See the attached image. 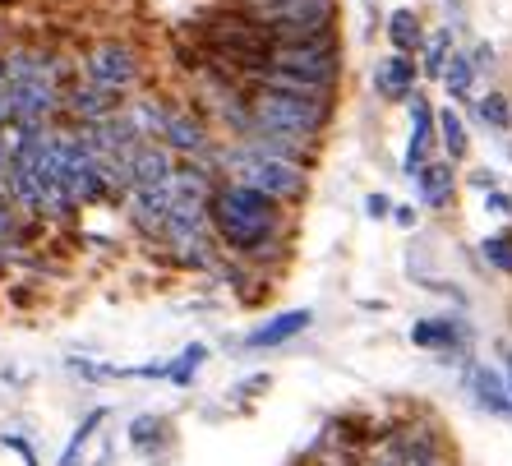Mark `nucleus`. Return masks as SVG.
<instances>
[{
  "instance_id": "f257e3e1",
  "label": "nucleus",
  "mask_w": 512,
  "mask_h": 466,
  "mask_svg": "<svg viewBox=\"0 0 512 466\" xmlns=\"http://www.w3.org/2000/svg\"><path fill=\"white\" fill-rule=\"evenodd\" d=\"M208 227L236 259L259 263L282 245V204L245 190L236 180H217L208 190Z\"/></svg>"
},
{
  "instance_id": "f03ea898",
  "label": "nucleus",
  "mask_w": 512,
  "mask_h": 466,
  "mask_svg": "<svg viewBox=\"0 0 512 466\" xmlns=\"http://www.w3.org/2000/svg\"><path fill=\"white\" fill-rule=\"evenodd\" d=\"M245 107H250L254 134H282V139H310V144H319V134L333 120V102H305V97L263 93V88H245Z\"/></svg>"
},
{
  "instance_id": "7ed1b4c3",
  "label": "nucleus",
  "mask_w": 512,
  "mask_h": 466,
  "mask_svg": "<svg viewBox=\"0 0 512 466\" xmlns=\"http://www.w3.org/2000/svg\"><path fill=\"white\" fill-rule=\"evenodd\" d=\"M268 65L291 74V79H305V84L333 93L337 74H342V42H337V33H328V37H314V42H296V47H273Z\"/></svg>"
},
{
  "instance_id": "20e7f679",
  "label": "nucleus",
  "mask_w": 512,
  "mask_h": 466,
  "mask_svg": "<svg viewBox=\"0 0 512 466\" xmlns=\"http://www.w3.org/2000/svg\"><path fill=\"white\" fill-rule=\"evenodd\" d=\"M79 79H88V84L107 88V93H125V88H134L143 79V56L130 47V42H116V37H107V42H93L84 56V65H79Z\"/></svg>"
},
{
  "instance_id": "39448f33",
  "label": "nucleus",
  "mask_w": 512,
  "mask_h": 466,
  "mask_svg": "<svg viewBox=\"0 0 512 466\" xmlns=\"http://www.w3.org/2000/svg\"><path fill=\"white\" fill-rule=\"evenodd\" d=\"M236 148L245 157H259V162H282V167H296L310 176V167L319 162V144L310 139H282V134H250V139H236Z\"/></svg>"
},
{
  "instance_id": "423d86ee",
  "label": "nucleus",
  "mask_w": 512,
  "mask_h": 466,
  "mask_svg": "<svg viewBox=\"0 0 512 466\" xmlns=\"http://www.w3.org/2000/svg\"><path fill=\"white\" fill-rule=\"evenodd\" d=\"M157 144L167 148L171 157H180V162H190V157H208L213 153V134H208V125H203L199 116H190V111H171L167 125H162V134H157Z\"/></svg>"
},
{
  "instance_id": "0eeeda50",
  "label": "nucleus",
  "mask_w": 512,
  "mask_h": 466,
  "mask_svg": "<svg viewBox=\"0 0 512 466\" xmlns=\"http://www.w3.org/2000/svg\"><path fill=\"white\" fill-rule=\"evenodd\" d=\"M60 111H70L74 120H79V130H88V125H102V120H111L120 107V97L107 93V88L88 84V79H74L65 93H60Z\"/></svg>"
},
{
  "instance_id": "6e6552de",
  "label": "nucleus",
  "mask_w": 512,
  "mask_h": 466,
  "mask_svg": "<svg viewBox=\"0 0 512 466\" xmlns=\"http://www.w3.org/2000/svg\"><path fill=\"white\" fill-rule=\"evenodd\" d=\"M176 176L162 180V185H143V190H130V222L143 231L148 240L162 236V222L176 208Z\"/></svg>"
},
{
  "instance_id": "1a4fd4ad",
  "label": "nucleus",
  "mask_w": 512,
  "mask_h": 466,
  "mask_svg": "<svg viewBox=\"0 0 512 466\" xmlns=\"http://www.w3.org/2000/svg\"><path fill=\"white\" fill-rule=\"evenodd\" d=\"M310 323H314V310H282L268 323L250 328V333H245V347L250 351H273V347H282V342H291V337L310 333Z\"/></svg>"
},
{
  "instance_id": "9d476101",
  "label": "nucleus",
  "mask_w": 512,
  "mask_h": 466,
  "mask_svg": "<svg viewBox=\"0 0 512 466\" xmlns=\"http://www.w3.org/2000/svg\"><path fill=\"white\" fill-rule=\"evenodd\" d=\"M411 342L420 351H443V356H457V351L471 342V328H462L457 319H416L411 323Z\"/></svg>"
},
{
  "instance_id": "9b49d317",
  "label": "nucleus",
  "mask_w": 512,
  "mask_h": 466,
  "mask_svg": "<svg viewBox=\"0 0 512 466\" xmlns=\"http://www.w3.org/2000/svg\"><path fill=\"white\" fill-rule=\"evenodd\" d=\"M171 176H176V157L162 144H139V153H134L130 167H125V185H130V190L162 185V180H171Z\"/></svg>"
},
{
  "instance_id": "f8f14e48",
  "label": "nucleus",
  "mask_w": 512,
  "mask_h": 466,
  "mask_svg": "<svg viewBox=\"0 0 512 466\" xmlns=\"http://www.w3.org/2000/svg\"><path fill=\"white\" fill-rule=\"evenodd\" d=\"M462 379H466L471 397H476L485 411H494V416H512V397H508V388H503V374L494 370V365H466Z\"/></svg>"
},
{
  "instance_id": "ddd939ff",
  "label": "nucleus",
  "mask_w": 512,
  "mask_h": 466,
  "mask_svg": "<svg viewBox=\"0 0 512 466\" xmlns=\"http://www.w3.org/2000/svg\"><path fill=\"white\" fill-rule=\"evenodd\" d=\"M416 194H420V204L429 208V213H439V208L453 204V194H457V176L448 162H425V167L416 171Z\"/></svg>"
},
{
  "instance_id": "4468645a",
  "label": "nucleus",
  "mask_w": 512,
  "mask_h": 466,
  "mask_svg": "<svg viewBox=\"0 0 512 466\" xmlns=\"http://www.w3.org/2000/svg\"><path fill=\"white\" fill-rule=\"evenodd\" d=\"M416 60L411 56H388L379 65V93L388 97V102H411V97H416Z\"/></svg>"
},
{
  "instance_id": "2eb2a0df",
  "label": "nucleus",
  "mask_w": 512,
  "mask_h": 466,
  "mask_svg": "<svg viewBox=\"0 0 512 466\" xmlns=\"http://www.w3.org/2000/svg\"><path fill=\"white\" fill-rule=\"evenodd\" d=\"M429 144H434V111H429L420 97H411V144H406V157H402V167L411 171V176L425 167Z\"/></svg>"
},
{
  "instance_id": "dca6fc26",
  "label": "nucleus",
  "mask_w": 512,
  "mask_h": 466,
  "mask_svg": "<svg viewBox=\"0 0 512 466\" xmlns=\"http://www.w3.org/2000/svg\"><path fill=\"white\" fill-rule=\"evenodd\" d=\"M125 434H130V448H134V453H148V457H157L171 443V425H167V416H157V411H143V416H134Z\"/></svg>"
},
{
  "instance_id": "f3484780",
  "label": "nucleus",
  "mask_w": 512,
  "mask_h": 466,
  "mask_svg": "<svg viewBox=\"0 0 512 466\" xmlns=\"http://www.w3.org/2000/svg\"><path fill=\"white\" fill-rule=\"evenodd\" d=\"M102 420H107V407L88 411V416L74 425L70 439H65V448H60L56 466H79V462H84V453H88V443H93V434H102Z\"/></svg>"
},
{
  "instance_id": "a211bd4d",
  "label": "nucleus",
  "mask_w": 512,
  "mask_h": 466,
  "mask_svg": "<svg viewBox=\"0 0 512 466\" xmlns=\"http://www.w3.org/2000/svg\"><path fill=\"white\" fill-rule=\"evenodd\" d=\"M388 42H393V51L397 56H411L416 47H425V37H420V19H416V10H393L388 14Z\"/></svg>"
},
{
  "instance_id": "6ab92c4d",
  "label": "nucleus",
  "mask_w": 512,
  "mask_h": 466,
  "mask_svg": "<svg viewBox=\"0 0 512 466\" xmlns=\"http://www.w3.org/2000/svg\"><path fill=\"white\" fill-rule=\"evenodd\" d=\"M476 60L466 56V51H453L448 56V65H443V84H448V93H453V102H466L471 97V88H476Z\"/></svg>"
},
{
  "instance_id": "aec40b11",
  "label": "nucleus",
  "mask_w": 512,
  "mask_h": 466,
  "mask_svg": "<svg viewBox=\"0 0 512 466\" xmlns=\"http://www.w3.org/2000/svg\"><path fill=\"white\" fill-rule=\"evenodd\" d=\"M203 360H208V347H203V342H190V347H180L176 356L167 360V383H176V388L194 383V374L203 370Z\"/></svg>"
},
{
  "instance_id": "412c9836",
  "label": "nucleus",
  "mask_w": 512,
  "mask_h": 466,
  "mask_svg": "<svg viewBox=\"0 0 512 466\" xmlns=\"http://www.w3.org/2000/svg\"><path fill=\"white\" fill-rule=\"evenodd\" d=\"M434 130L443 134L448 157H466V144H471V139H466V125H462V116H457V111H439V116H434Z\"/></svg>"
},
{
  "instance_id": "4be33fe9",
  "label": "nucleus",
  "mask_w": 512,
  "mask_h": 466,
  "mask_svg": "<svg viewBox=\"0 0 512 466\" xmlns=\"http://www.w3.org/2000/svg\"><path fill=\"white\" fill-rule=\"evenodd\" d=\"M448 56H453V37H448V28H443V33H434V42H425V60H420L416 70L425 74V79H443Z\"/></svg>"
},
{
  "instance_id": "5701e85b",
  "label": "nucleus",
  "mask_w": 512,
  "mask_h": 466,
  "mask_svg": "<svg viewBox=\"0 0 512 466\" xmlns=\"http://www.w3.org/2000/svg\"><path fill=\"white\" fill-rule=\"evenodd\" d=\"M476 111H480V120H485L489 130H508L512 125V107H508V97L503 93H485L476 102Z\"/></svg>"
},
{
  "instance_id": "b1692460",
  "label": "nucleus",
  "mask_w": 512,
  "mask_h": 466,
  "mask_svg": "<svg viewBox=\"0 0 512 466\" xmlns=\"http://www.w3.org/2000/svg\"><path fill=\"white\" fill-rule=\"evenodd\" d=\"M480 250H485V259L494 263L499 273L512 277V227L499 231V236H485V245H480Z\"/></svg>"
},
{
  "instance_id": "393cba45",
  "label": "nucleus",
  "mask_w": 512,
  "mask_h": 466,
  "mask_svg": "<svg viewBox=\"0 0 512 466\" xmlns=\"http://www.w3.org/2000/svg\"><path fill=\"white\" fill-rule=\"evenodd\" d=\"M0 443H5V448H10V453H19L24 457V466H42L37 462V448H33V439H24V434H0Z\"/></svg>"
},
{
  "instance_id": "a878e982",
  "label": "nucleus",
  "mask_w": 512,
  "mask_h": 466,
  "mask_svg": "<svg viewBox=\"0 0 512 466\" xmlns=\"http://www.w3.org/2000/svg\"><path fill=\"white\" fill-rule=\"evenodd\" d=\"M485 208L494 217H512V194H503V190H489L485 194Z\"/></svg>"
},
{
  "instance_id": "bb28decb",
  "label": "nucleus",
  "mask_w": 512,
  "mask_h": 466,
  "mask_svg": "<svg viewBox=\"0 0 512 466\" xmlns=\"http://www.w3.org/2000/svg\"><path fill=\"white\" fill-rule=\"evenodd\" d=\"M365 213L370 217H393V199H388V194H370V199H365Z\"/></svg>"
},
{
  "instance_id": "cd10ccee",
  "label": "nucleus",
  "mask_w": 512,
  "mask_h": 466,
  "mask_svg": "<svg viewBox=\"0 0 512 466\" xmlns=\"http://www.w3.org/2000/svg\"><path fill=\"white\" fill-rule=\"evenodd\" d=\"M263 388H268V374H254V379L236 383V388H231V397H245V393H263Z\"/></svg>"
},
{
  "instance_id": "c85d7f7f",
  "label": "nucleus",
  "mask_w": 512,
  "mask_h": 466,
  "mask_svg": "<svg viewBox=\"0 0 512 466\" xmlns=\"http://www.w3.org/2000/svg\"><path fill=\"white\" fill-rule=\"evenodd\" d=\"M393 222H397V227H416V208H411V204L393 208Z\"/></svg>"
},
{
  "instance_id": "c756f323",
  "label": "nucleus",
  "mask_w": 512,
  "mask_h": 466,
  "mask_svg": "<svg viewBox=\"0 0 512 466\" xmlns=\"http://www.w3.org/2000/svg\"><path fill=\"white\" fill-rule=\"evenodd\" d=\"M471 185H476V190H494V171H476V176H471Z\"/></svg>"
},
{
  "instance_id": "7c9ffc66",
  "label": "nucleus",
  "mask_w": 512,
  "mask_h": 466,
  "mask_svg": "<svg viewBox=\"0 0 512 466\" xmlns=\"http://www.w3.org/2000/svg\"><path fill=\"white\" fill-rule=\"evenodd\" d=\"M503 388H508V397H512V351H503Z\"/></svg>"
},
{
  "instance_id": "2f4dec72",
  "label": "nucleus",
  "mask_w": 512,
  "mask_h": 466,
  "mask_svg": "<svg viewBox=\"0 0 512 466\" xmlns=\"http://www.w3.org/2000/svg\"><path fill=\"white\" fill-rule=\"evenodd\" d=\"M0 93H5V56H0Z\"/></svg>"
},
{
  "instance_id": "473e14b6",
  "label": "nucleus",
  "mask_w": 512,
  "mask_h": 466,
  "mask_svg": "<svg viewBox=\"0 0 512 466\" xmlns=\"http://www.w3.org/2000/svg\"><path fill=\"white\" fill-rule=\"evenodd\" d=\"M448 5H453V10H457V0H448Z\"/></svg>"
}]
</instances>
